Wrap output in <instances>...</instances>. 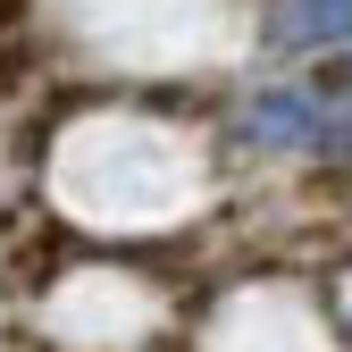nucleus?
Wrapping results in <instances>:
<instances>
[{
  "label": "nucleus",
  "instance_id": "1",
  "mask_svg": "<svg viewBox=\"0 0 352 352\" xmlns=\"http://www.w3.org/2000/svg\"><path fill=\"white\" fill-rule=\"evenodd\" d=\"M17 84H25V59H17V51H0V101H9Z\"/></svg>",
  "mask_w": 352,
  "mask_h": 352
},
{
  "label": "nucleus",
  "instance_id": "2",
  "mask_svg": "<svg viewBox=\"0 0 352 352\" xmlns=\"http://www.w3.org/2000/svg\"><path fill=\"white\" fill-rule=\"evenodd\" d=\"M17 17H25V0H0V34H17Z\"/></svg>",
  "mask_w": 352,
  "mask_h": 352
}]
</instances>
